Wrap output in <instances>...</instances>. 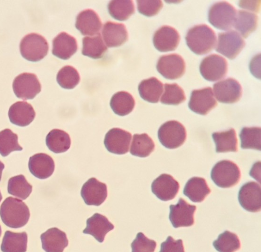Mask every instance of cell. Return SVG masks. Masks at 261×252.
Here are the masks:
<instances>
[{
  "instance_id": "obj_1",
  "label": "cell",
  "mask_w": 261,
  "mask_h": 252,
  "mask_svg": "<svg viewBox=\"0 0 261 252\" xmlns=\"http://www.w3.org/2000/svg\"><path fill=\"white\" fill-rule=\"evenodd\" d=\"M185 39L189 48L198 55L211 51L215 47L217 40L214 31L204 24L196 25L190 29Z\"/></svg>"
},
{
  "instance_id": "obj_21",
  "label": "cell",
  "mask_w": 261,
  "mask_h": 252,
  "mask_svg": "<svg viewBox=\"0 0 261 252\" xmlns=\"http://www.w3.org/2000/svg\"><path fill=\"white\" fill-rule=\"evenodd\" d=\"M29 168L31 173L40 179L49 177L55 169L53 158L44 153L36 154L31 157L29 161Z\"/></svg>"
},
{
  "instance_id": "obj_6",
  "label": "cell",
  "mask_w": 261,
  "mask_h": 252,
  "mask_svg": "<svg viewBox=\"0 0 261 252\" xmlns=\"http://www.w3.org/2000/svg\"><path fill=\"white\" fill-rule=\"evenodd\" d=\"M158 138L161 143L169 149L177 148L185 142L187 134L185 128L175 120L168 121L160 127Z\"/></svg>"
},
{
  "instance_id": "obj_3",
  "label": "cell",
  "mask_w": 261,
  "mask_h": 252,
  "mask_svg": "<svg viewBox=\"0 0 261 252\" xmlns=\"http://www.w3.org/2000/svg\"><path fill=\"white\" fill-rule=\"evenodd\" d=\"M19 49L24 58L30 61L37 62L47 55L48 44L42 35L32 33L23 37L19 44Z\"/></svg>"
},
{
  "instance_id": "obj_10",
  "label": "cell",
  "mask_w": 261,
  "mask_h": 252,
  "mask_svg": "<svg viewBox=\"0 0 261 252\" xmlns=\"http://www.w3.org/2000/svg\"><path fill=\"white\" fill-rule=\"evenodd\" d=\"M156 69L165 78L175 80L184 74L186 64L180 55L172 54L161 56L157 62Z\"/></svg>"
},
{
  "instance_id": "obj_9",
  "label": "cell",
  "mask_w": 261,
  "mask_h": 252,
  "mask_svg": "<svg viewBox=\"0 0 261 252\" xmlns=\"http://www.w3.org/2000/svg\"><path fill=\"white\" fill-rule=\"evenodd\" d=\"M199 70L202 76L209 81H216L224 78L227 71V63L222 57L212 54L201 61Z\"/></svg>"
},
{
  "instance_id": "obj_23",
  "label": "cell",
  "mask_w": 261,
  "mask_h": 252,
  "mask_svg": "<svg viewBox=\"0 0 261 252\" xmlns=\"http://www.w3.org/2000/svg\"><path fill=\"white\" fill-rule=\"evenodd\" d=\"M42 248L46 252H63L68 241L65 232L57 228H52L40 236Z\"/></svg>"
},
{
  "instance_id": "obj_34",
  "label": "cell",
  "mask_w": 261,
  "mask_h": 252,
  "mask_svg": "<svg viewBox=\"0 0 261 252\" xmlns=\"http://www.w3.org/2000/svg\"><path fill=\"white\" fill-rule=\"evenodd\" d=\"M154 147L153 140L147 134H135L133 135L130 153L135 156L146 157L153 151Z\"/></svg>"
},
{
  "instance_id": "obj_2",
  "label": "cell",
  "mask_w": 261,
  "mask_h": 252,
  "mask_svg": "<svg viewBox=\"0 0 261 252\" xmlns=\"http://www.w3.org/2000/svg\"><path fill=\"white\" fill-rule=\"evenodd\" d=\"M0 216L3 222L7 226L19 228L26 224L30 214L28 206L22 200L8 197L1 205Z\"/></svg>"
},
{
  "instance_id": "obj_22",
  "label": "cell",
  "mask_w": 261,
  "mask_h": 252,
  "mask_svg": "<svg viewBox=\"0 0 261 252\" xmlns=\"http://www.w3.org/2000/svg\"><path fill=\"white\" fill-rule=\"evenodd\" d=\"M86 224L83 233L92 235L100 243L103 241L106 235L114 228L106 216L97 213L87 219Z\"/></svg>"
},
{
  "instance_id": "obj_11",
  "label": "cell",
  "mask_w": 261,
  "mask_h": 252,
  "mask_svg": "<svg viewBox=\"0 0 261 252\" xmlns=\"http://www.w3.org/2000/svg\"><path fill=\"white\" fill-rule=\"evenodd\" d=\"M196 207L180 198L176 205L170 206L169 219L175 228L190 226L194 222V214Z\"/></svg>"
},
{
  "instance_id": "obj_38",
  "label": "cell",
  "mask_w": 261,
  "mask_h": 252,
  "mask_svg": "<svg viewBox=\"0 0 261 252\" xmlns=\"http://www.w3.org/2000/svg\"><path fill=\"white\" fill-rule=\"evenodd\" d=\"M261 129L259 127H244L240 134L243 149L260 150Z\"/></svg>"
},
{
  "instance_id": "obj_43",
  "label": "cell",
  "mask_w": 261,
  "mask_h": 252,
  "mask_svg": "<svg viewBox=\"0 0 261 252\" xmlns=\"http://www.w3.org/2000/svg\"><path fill=\"white\" fill-rule=\"evenodd\" d=\"M138 10L141 14L150 17L156 15L163 7L161 1H137Z\"/></svg>"
},
{
  "instance_id": "obj_14",
  "label": "cell",
  "mask_w": 261,
  "mask_h": 252,
  "mask_svg": "<svg viewBox=\"0 0 261 252\" xmlns=\"http://www.w3.org/2000/svg\"><path fill=\"white\" fill-rule=\"evenodd\" d=\"M131 138L129 132L119 128H113L106 134L104 144L109 152L123 155L128 152Z\"/></svg>"
},
{
  "instance_id": "obj_15",
  "label": "cell",
  "mask_w": 261,
  "mask_h": 252,
  "mask_svg": "<svg viewBox=\"0 0 261 252\" xmlns=\"http://www.w3.org/2000/svg\"><path fill=\"white\" fill-rule=\"evenodd\" d=\"M238 199L241 206L246 210L256 212L260 210V187L255 182H249L240 188Z\"/></svg>"
},
{
  "instance_id": "obj_47",
  "label": "cell",
  "mask_w": 261,
  "mask_h": 252,
  "mask_svg": "<svg viewBox=\"0 0 261 252\" xmlns=\"http://www.w3.org/2000/svg\"><path fill=\"white\" fill-rule=\"evenodd\" d=\"M1 234H2V229H1V225H0V236L1 235Z\"/></svg>"
},
{
  "instance_id": "obj_18",
  "label": "cell",
  "mask_w": 261,
  "mask_h": 252,
  "mask_svg": "<svg viewBox=\"0 0 261 252\" xmlns=\"http://www.w3.org/2000/svg\"><path fill=\"white\" fill-rule=\"evenodd\" d=\"M180 41V36L174 28L163 26L155 31L153 37V43L157 50L166 52L175 50Z\"/></svg>"
},
{
  "instance_id": "obj_35",
  "label": "cell",
  "mask_w": 261,
  "mask_h": 252,
  "mask_svg": "<svg viewBox=\"0 0 261 252\" xmlns=\"http://www.w3.org/2000/svg\"><path fill=\"white\" fill-rule=\"evenodd\" d=\"M108 9L110 14L114 18L124 21L127 19L135 12V7L132 1H111Z\"/></svg>"
},
{
  "instance_id": "obj_44",
  "label": "cell",
  "mask_w": 261,
  "mask_h": 252,
  "mask_svg": "<svg viewBox=\"0 0 261 252\" xmlns=\"http://www.w3.org/2000/svg\"><path fill=\"white\" fill-rule=\"evenodd\" d=\"M159 252H185L182 240H175L168 236L166 240L161 243Z\"/></svg>"
},
{
  "instance_id": "obj_5",
  "label": "cell",
  "mask_w": 261,
  "mask_h": 252,
  "mask_svg": "<svg viewBox=\"0 0 261 252\" xmlns=\"http://www.w3.org/2000/svg\"><path fill=\"white\" fill-rule=\"evenodd\" d=\"M237 11L233 6L226 2H221L212 5L208 11V21L215 28L228 30L233 26Z\"/></svg>"
},
{
  "instance_id": "obj_28",
  "label": "cell",
  "mask_w": 261,
  "mask_h": 252,
  "mask_svg": "<svg viewBox=\"0 0 261 252\" xmlns=\"http://www.w3.org/2000/svg\"><path fill=\"white\" fill-rule=\"evenodd\" d=\"M28 236L23 232L14 233L7 231L1 244L3 252H25L27 248Z\"/></svg>"
},
{
  "instance_id": "obj_45",
  "label": "cell",
  "mask_w": 261,
  "mask_h": 252,
  "mask_svg": "<svg viewBox=\"0 0 261 252\" xmlns=\"http://www.w3.org/2000/svg\"><path fill=\"white\" fill-rule=\"evenodd\" d=\"M4 164L0 161V181L2 178V171L4 169Z\"/></svg>"
},
{
  "instance_id": "obj_16",
  "label": "cell",
  "mask_w": 261,
  "mask_h": 252,
  "mask_svg": "<svg viewBox=\"0 0 261 252\" xmlns=\"http://www.w3.org/2000/svg\"><path fill=\"white\" fill-rule=\"evenodd\" d=\"M81 194L86 205L98 206L107 197V185L94 178H90L83 185Z\"/></svg>"
},
{
  "instance_id": "obj_13",
  "label": "cell",
  "mask_w": 261,
  "mask_h": 252,
  "mask_svg": "<svg viewBox=\"0 0 261 252\" xmlns=\"http://www.w3.org/2000/svg\"><path fill=\"white\" fill-rule=\"evenodd\" d=\"M213 90L217 99L226 104L237 102L242 93L241 85L232 78H228L214 84Z\"/></svg>"
},
{
  "instance_id": "obj_30",
  "label": "cell",
  "mask_w": 261,
  "mask_h": 252,
  "mask_svg": "<svg viewBox=\"0 0 261 252\" xmlns=\"http://www.w3.org/2000/svg\"><path fill=\"white\" fill-rule=\"evenodd\" d=\"M46 144L51 152L58 154L67 151L71 145L69 135L59 129L50 131L46 137Z\"/></svg>"
},
{
  "instance_id": "obj_39",
  "label": "cell",
  "mask_w": 261,
  "mask_h": 252,
  "mask_svg": "<svg viewBox=\"0 0 261 252\" xmlns=\"http://www.w3.org/2000/svg\"><path fill=\"white\" fill-rule=\"evenodd\" d=\"M18 142V136L11 130L6 129L0 132V154L6 157L13 151L21 150Z\"/></svg>"
},
{
  "instance_id": "obj_27",
  "label": "cell",
  "mask_w": 261,
  "mask_h": 252,
  "mask_svg": "<svg viewBox=\"0 0 261 252\" xmlns=\"http://www.w3.org/2000/svg\"><path fill=\"white\" fill-rule=\"evenodd\" d=\"M163 90L162 83L155 77L143 80L138 86V91L141 98L151 103L159 102Z\"/></svg>"
},
{
  "instance_id": "obj_41",
  "label": "cell",
  "mask_w": 261,
  "mask_h": 252,
  "mask_svg": "<svg viewBox=\"0 0 261 252\" xmlns=\"http://www.w3.org/2000/svg\"><path fill=\"white\" fill-rule=\"evenodd\" d=\"M165 91L161 102L166 105H177L184 102L186 98L182 89L176 83L165 84Z\"/></svg>"
},
{
  "instance_id": "obj_42",
  "label": "cell",
  "mask_w": 261,
  "mask_h": 252,
  "mask_svg": "<svg viewBox=\"0 0 261 252\" xmlns=\"http://www.w3.org/2000/svg\"><path fill=\"white\" fill-rule=\"evenodd\" d=\"M156 243L139 232L131 243L132 252H154Z\"/></svg>"
},
{
  "instance_id": "obj_46",
  "label": "cell",
  "mask_w": 261,
  "mask_h": 252,
  "mask_svg": "<svg viewBox=\"0 0 261 252\" xmlns=\"http://www.w3.org/2000/svg\"><path fill=\"white\" fill-rule=\"evenodd\" d=\"M2 199V194H1V193L0 192V202H1Z\"/></svg>"
},
{
  "instance_id": "obj_31",
  "label": "cell",
  "mask_w": 261,
  "mask_h": 252,
  "mask_svg": "<svg viewBox=\"0 0 261 252\" xmlns=\"http://www.w3.org/2000/svg\"><path fill=\"white\" fill-rule=\"evenodd\" d=\"M135 101L128 92L121 91L115 93L110 100V106L113 112L119 115L125 116L134 109Z\"/></svg>"
},
{
  "instance_id": "obj_33",
  "label": "cell",
  "mask_w": 261,
  "mask_h": 252,
  "mask_svg": "<svg viewBox=\"0 0 261 252\" xmlns=\"http://www.w3.org/2000/svg\"><path fill=\"white\" fill-rule=\"evenodd\" d=\"M107 51V47L105 44L100 34L83 38L82 53L83 55L93 59H99L103 57Z\"/></svg>"
},
{
  "instance_id": "obj_7",
  "label": "cell",
  "mask_w": 261,
  "mask_h": 252,
  "mask_svg": "<svg viewBox=\"0 0 261 252\" xmlns=\"http://www.w3.org/2000/svg\"><path fill=\"white\" fill-rule=\"evenodd\" d=\"M12 87L16 96L25 100L33 99L41 90V85L37 76L28 72L16 77Z\"/></svg>"
},
{
  "instance_id": "obj_19",
  "label": "cell",
  "mask_w": 261,
  "mask_h": 252,
  "mask_svg": "<svg viewBox=\"0 0 261 252\" xmlns=\"http://www.w3.org/2000/svg\"><path fill=\"white\" fill-rule=\"evenodd\" d=\"M101 26L100 18L93 10L86 9L76 17L75 27L83 35L92 36L98 34Z\"/></svg>"
},
{
  "instance_id": "obj_26",
  "label": "cell",
  "mask_w": 261,
  "mask_h": 252,
  "mask_svg": "<svg viewBox=\"0 0 261 252\" xmlns=\"http://www.w3.org/2000/svg\"><path fill=\"white\" fill-rule=\"evenodd\" d=\"M210 192L211 190L205 180L200 177H193L189 179L183 190L184 195L195 203L202 201Z\"/></svg>"
},
{
  "instance_id": "obj_24",
  "label": "cell",
  "mask_w": 261,
  "mask_h": 252,
  "mask_svg": "<svg viewBox=\"0 0 261 252\" xmlns=\"http://www.w3.org/2000/svg\"><path fill=\"white\" fill-rule=\"evenodd\" d=\"M102 35L103 40L108 47H117L122 45L128 39V34L125 26L122 23L110 21L103 26Z\"/></svg>"
},
{
  "instance_id": "obj_32",
  "label": "cell",
  "mask_w": 261,
  "mask_h": 252,
  "mask_svg": "<svg viewBox=\"0 0 261 252\" xmlns=\"http://www.w3.org/2000/svg\"><path fill=\"white\" fill-rule=\"evenodd\" d=\"M258 17L255 14L246 11L239 10L233 24L234 28L244 38L254 31L257 26Z\"/></svg>"
},
{
  "instance_id": "obj_8",
  "label": "cell",
  "mask_w": 261,
  "mask_h": 252,
  "mask_svg": "<svg viewBox=\"0 0 261 252\" xmlns=\"http://www.w3.org/2000/svg\"><path fill=\"white\" fill-rule=\"evenodd\" d=\"M245 43L240 34L231 30L218 34L216 50L230 59H234L241 52Z\"/></svg>"
},
{
  "instance_id": "obj_4",
  "label": "cell",
  "mask_w": 261,
  "mask_h": 252,
  "mask_svg": "<svg viewBox=\"0 0 261 252\" xmlns=\"http://www.w3.org/2000/svg\"><path fill=\"white\" fill-rule=\"evenodd\" d=\"M211 177L218 187L229 188L238 183L241 173L237 164L231 161L225 160L219 161L214 166Z\"/></svg>"
},
{
  "instance_id": "obj_17",
  "label": "cell",
  "mask_w": 261,
  "mask_h": 252,
  "mask_svg": "<svg viewBox=\"0 0 261 252\" xmlns=\"http://www.w3.org/2000/svg\"><path fill=\"white\" fill-rule=\"evenodd\" d=\"M179 188L178 183L170 174H162L152 183V193L160 199L168 201L173 199Z\"/></svg>"
},
{
  "instance_id": "obj_25",
  "label": "cell",
  "mask_w": 261,
  "mask_h": 252,
  "mask_svg": "<svg viewBox=\"0 0 261 252\" xmlns=\"http://www.w3.org/2000/svg\"><path fill=\"white\" fill-rule=\"evenodd\" d=\"M77 49L76 39L65 32L60 33L53 40L52 53L60 59H69Z\"/></svg>"
},
{
  "instance_id": "obj_29",
  "label": "cell",
  "mask_w": 261,
  "mask_h": 252,
  "mask_svg": "<svg viewBox=\"0 0 261 252\" xmlns=\"http://www.w3.org/2000/svg\"><path fill=\"white\" fill-rule=\"evenodd\" d=\"M213 139L216 145L217 153L237 152L238 150V140L236 133L233 129L225 131L214 133Z\"/></svg>"
},
{
  "instance_id": "obj_12",
  "label": "cell",
  "mask_w": 261,
  "mask_h": 252,
  "mask_svg": "<svg viewBox=\"0 0 261 252\" xmlns=\"http://www.w3.org/2000/svg\"><path fill=\"white\" fill-rule=\"evenodd\" d=\"M217 105L212 88L207 87L194 90L191 93L188 106L194 112L205 115Z\"/></svg>"
},
{
  "instance_id": "obj_37",
  "label": "cell",
  "mask_w": 261,
  "mask_h": 252,
  "mask_svg": "<svg viewBox=\"0 0 261 252\" xmlns=\"http://www.w3.org/2000/svg\"><path fill=\"white\" fill-rule=\"evenodd\" d=\"M213 246L219 252H235L240 249V242L236 234L225 231L213 242Z\"/></svg>"
},
{
  "instance_id": "obj_40",
  "label": "cell",
  "mask_w": 261,
  "mask_h": 252,
  "mask_svg": "<svg viewBox=\"0 0 261 252\" xmlns=\"http://www.w3.org/2000/svg\"><path fill=\"white\" fill-rule=\"evenodd\" d=\"M80 77L77 70L71 66H65L58 72L57 81L65 89H73L79 83Z\"/></svg>"
},
{
  "instance_id": "obj_36",
  "label": "cell",
  "mask_w": 261,
  "mask_h": 252,
  "mask_svg": "<svg viewBox=\"0 0 261 252\" xmlns=\"http://www.w3.org/2000/svg\"><path fill=\"white\" fill-rule=\"evenodd\" d=\"M32 190V186L22 174L12 177L8 181V193L21 199H25L30 195Z\"/></svg>"
},
{
  "instance_id": "obj_20",
  "label": "cell",
  "mask_w": 261,
  "mask_h": 252,
  "mask_svg": "<svg viewBox=\"0 0 261 252\" xmlns=\"http://www.w3.org/2000/svg\"><path fill=\"white\" fill-rule=\"evenodd\" d=\"M35 115L32 106L25 101H19L14 103L8 111L11 122L20 127H25L30 124L34 120Z\"/></svg>"
}]
</instances>
